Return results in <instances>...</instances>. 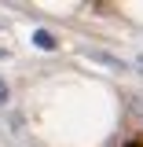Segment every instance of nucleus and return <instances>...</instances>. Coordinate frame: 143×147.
I'll use <instances>...</instances> for the list:
<instances>
[{
	"label": "nucleus",
	"mask_w": 143,
	"mask_h": 147,
	"mask_svg": "<svg viewBox=\"0 0 143 147\" xmlns=\"http://www.w3.org/2000/svg\"><path fill=\"white\" fill-rule=\"evenodd\" d=\"M7 55H11V48H7V44H0V59H7Z\"/></svg>",
	"instance_id": "4"
},
{
	"label": "nucleus",
	"mask_w": 143,
	"mask_h": 147,
	"mask_svg": "<svg viewBox=\"0 0 143 147\" xmlns=\"http://www.w3.org/2000/svg\"><path fill=\"white\" fill-rule=\"evenodd\" d=\"M136 63H140V70H143V55H140V59H136Z\"/></svg>",
	"instance_id": "5"
},
{
	"label": "nucleus",
	"mask_w": 143,
	"mask_h": 147,
	"mask_svg": "<svg viewBox=\"0 0 143 147\" xmlns=\"http://www.w3.org/2000/svg\"><path fill=\"white\" fill-rule=\"evenodd\" d=\"M33 44L44 48V52H52V48H55V37L48 33V30H37V33H33Z\"/></svg>",
	"instance_id": "2"
},
{
	"label": "nucleus",
	"mask_w": 143,
	"mask_h": 147,
	"mask_svg": "<svg viewBox=\"0 0 143 147\" xmlns=\"http://www.w3.org/2000/svg\"><path fill=\"white\" fill-rule=\"evenodd\" d=\"M88 59L103 63V66H110V70H125V63H121L117 55H107V52H88Z\"/></svg>",
	"instance_id": "1"
},
{
	"label": "nucleus",
	"mask_w": 143,
	"mask_h": 147,
	"mask_svg": "<svg viewBox=\"0 0 143 147\" xmlns=\"http://www.w3.org/2000/svg\"><path fill=\"white\" fill-rule=\"evenodd\" d=\"M7 96H11V92H7V81H4V77H0V107H4V103H7Z\"/></svg>",
	"instance_id": "3"
}]
</instances>
